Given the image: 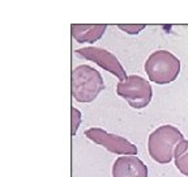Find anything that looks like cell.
I'll list each match as a JSON object with an SVG mask.
<instances>
[{
    "label": "cell",
    "instance_id": "1",
    "mask_svg": "<svg viewBox=\"0 0 188 177\" xmlns=\"http://www.w3.org/2000/svg\"><path fill=\"white\" fill-rule=\"evenodd\" d=\"M183 139H186L184 135L175 126H158L150 132L148 138V151L150 157L159 164H168L174 159L175 150Z\"/></svg>",
    "mask_w": 188,
    "mask_h": 177
},
{
    "label": "cell",
    "instance_id": "2",
    "mask_svg": "<svg viewBox=\"0 0 188 177\" xmlns=\"http://www.w3.org/2000/svg\"><path fill=\"white\" fill-rule=\"evenodd\" d=\"M105 89L102 75L94 67L80 65L72 69L71 74V91L77 103H92Z\"/></svg>",
    "mask_w": 188,
    "mask_h": 177
},
{
    "label": "cell",
    "instance_id": "3",
    "mask_svg": "<svg viewBox=\"0 0 188 177\" xmlns=\"http://www.w3.org/2000/svg\"><path fill=\"white\" fill-rule=\"evenodd\" d=\"M180 59L168 50H155L144 65L149 80L154 84L166 85L178 79L180 74Z\"/></svg>",
    "mask_w": 188,
    "mask_h": 177
},
{
    "label": "cell",
    "instance_id": "4",
    "mask_svg": "<svg viewBox=\"0 0 188 177\" xmlns=\"http://www.w3.org/2000/svg\"><path fill=\"white\" fill-rule=\"evenodd\" d=\"M116 94L127 101L131 108L140 110L150 104L153 88L145 78L139 75H128L125 79L119 80Z\"/></svg>",
    "mask_w": 188,
    "mask_h": 177
},
{
    "label": "cell",
    "instance_id": "5",
    "mask_svg": "<svg viewBox=\"0 0 188 177\" xmlns=\"http://www.w3.org/2000/svg\"><path fill=\"white\" fill-rule=\"evenodd\" d=\"M85 136L93 143L106 148L111 154L116 155H137L136 144L131 143L124 136L111 134L101 127H92L85 131Z\"/></svg>",
    "mask_w": 188,
    "mask_h": 177
},
{
    "label": "cell",
    "instance_id": "6",
    "mask_svg": "<svg viewBox=\"0 0 188 177\" xmlns=\"http://www.w3.org/2000/svg\"><path fill=\"white\" fill-rule=\"evenodd\" d=\"M76 55L78 58H83L85 60H90L93 63H96L101 68H103L105 71L114 75L119 80H123L128 76L125 69L122 66V63L119 62V59L111 51H109L106 49L97 47V46H87V47H83V49H77Z\"/></svg>",
    "mask_w": 188,
    "mask_h": 177
},
{
    "label": "cell",
    "instance_id": "7",
    "mask_svg": "<svg viewBox=\"0 0 188 177\" xmlns=\"http://www.w3.org/2000/svg\"><path fill=\"white\" fill-rule=\"evenodd\" d=\"M112 177H148V167L136 155H120L112 164Z\"/></svg>",
    "mask_w": 188,
    "mask_h": 177
},
{
    "label": "cell",
    "instance_id": "8",
    "mask_svg": "<svg viewBox=\"0 0 188 177\" xmlns=\"http://www.w3.org/2000/svg\"><path fill=\"white\" fill-rule=\"evenodd\" d=\"M107 30L106 24H72V37L78 43H94L101 40Z\"/></svg>",
    "mask_w": 188,
    "mask_h": 177
},
{
    "label": "cell",
    "instance_id": "9",
    "mask_svg": "<svg viewBox=\"0 0 188 177\" xmlns=\"http://www.w3.org/2000/svg\"><path fill=\"white\" fill-rule=\"evenodd\" d=\"M174 161H175V167L178 168V170L188 177V141L183 139L179 146L175 150L174 154Z\"/></svg>",
    "mask_w": 188,
    "mask_h": 177
},
{
    "label": "cell",
    "instance_id": "10",
    "mask_svg": "<svg viewBox=\"0 0 188 177\" xmlns=\"http://www.w3.org/2000/svg\"><path fill=\"white\" fill-rule=\"evenodd\" d=\"M145 24H119L118 28L129 36H136L145 29Z\"/></svg>",
    "mask_w": 188,
    "mask_h": 177
},
{
    "label": "cell",
    "instance_id": "11",
    "mask_svg": "<svg viewBox=\"0 0 188 177\" xmlns=\"http://www.w3.org/2000/svg\"><path fill=\"white\" fill-rule=\"evenodd\" d=\"M81 118H83L81 117V112L72 106V110H71V134H72V136L76 135V132L81 125Z\"/></svg>",
    "mask_w": 188,
    "mask_h": 177
}]
</instances>
